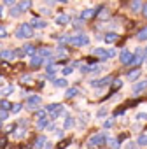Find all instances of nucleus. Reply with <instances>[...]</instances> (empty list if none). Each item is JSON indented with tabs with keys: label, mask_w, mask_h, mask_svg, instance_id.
<instances>
[{
	"label": "nucleus",
	"mask_w": 147,
	"mask_h": 149,
	"mask_svg": "<svg viewBox=\"0 0 147 149\" xmlns=\"http://www.w3.org/2000/svg\"><path fill=\"white\" fill-rule=\"evenodd\" d=\"M0 58H2V60H7V61L14 60V58H16L14 49H2V51H0Z\"/></svg>",
	"instance_id": "nucleus-20"
},
{
	"label": "nucleus",
	"mask_w": 147,
	"mask_h": 149,
	"mask_svg": "<svg viewBox=\"0 0 147 149\" xmlns=\"http://www.w3.org/2000/svg\"><path fill=\"white\" fill-rule=\"evenodd\" d=\"M74 126H76V118H74V116H65V123H63V130L67 132V130H70V128H74Z\"/></svg>",
	"instance_id": "nucleus-22"
},
{
	"label": "nucleus",
	"mask_w": 147,
	"mask_h": 149,
	"mask_svg": "<svg viewBox=\"0 0 147 149\" xmlns=\"http://www.w3.org/2000/svg\"><path fill=\"white\" fill-rule=\"evenodd\" d=\"M6 142H7V139L4 137V139H0V147H4L6 146Z\"/></svg>",
	"instance_id": "nucleus-55"
},
{
	"label": "nucleus",
	"mask_w": 147,
	"mask_h": 149,
	"mask_svg": "<svg viewBox=\"0 0 147 149\" xmlns=\"http://www.w3.org/2000/svg\"><path fill=\"white\" fill-rule=\"evenodd\" d=\"M7 118H9V111H6V109L0 107V121H6Z\"/></svg>",
	"instance_id": "nucleus-40"
},
{
	"label": "nucleus",
	"mask_w": 147,
	"mask_h": 149,
	"mask_svg": "<svg viewBox=\"0 0 147 149\" xmlns=\"http://www.w3.org/2000/svg\"><path fill=\"white\" fill-rule=\"evenodd\" d=\"M0 107H2V109H6V111H9V112H11V107H12V104H11L9 100H0Z\"/></svg>",
	"instance_id": "nucleus-37"
},
{
	"label": "nucleus",
	"mask_w": 147,
	"mask_h": 149,
	"mask_svg": "<svg viewBox=\"0 0 147 149\" xmlns=\"http://www.w3.org/2000/svg\"><path fill=\"white\" fill-rule=\"evenodd\" d=\"M145 90H147V79H145V81H137V83H133L131 95H133V97H140Z\"/></svg>",
	"instance_id": "nucleus-10"
},
{
	"label": "nucleus",
	"mask_w": 147,
	"mask_h": 149,
	"mask_svg": "<svg viewBox=\"0 0 147 149\" xmlns=\"http://www.w3.org/2000/svg\"><path fill=\"white\" fill-rule=\"evenodd\" d=\"M0 128H2V121H0Z\"/></svg>",
	"instance_id": "nucleus-58"
},
{
	"label": "nucleus",
	"mask_w": 147,
	"mask_h": 149,
	"mask_svg": "<svg viewBox=\"0 0 147 149\" xmlns=\"http://www.w3.org/2000/svg\"><path fill=\"white\" fill-rule=\"evenodd\" d=\"M23 109V105L21 104H12V107H11V112H14V114H18L19 111Z\"/></svg>",
	"instance_id": "nucleus-43"
},
{
	"label": "nucleus",
	"mask_w": 147,
	"mask_h": 149,
	"mask_svg": "<svg viewBox=\"0 0 147 149\" xmlns=\"http://www.w3.org/2000/svg\"><path fill=\"white\" fill-rule=\"evenodd\" d=\"M53 84H54V88H67V86H68V81H67L65 77H56V79L53 81Z\"/></svg>",
	"instance_id": "nucleus-28"
},
{
	"label": "nucleus",
	"mask_w": 147,
	"mask_h": 149,
	"mask_svg": "<svg viewBox=\"0 0 147 149\" xmlns=\"http://www.w3.org/2000/svg\"><path fill=\"white\" fill-rule=\"evenodd\" d=\"M14 37L19 39V40H26V39H32L33 37V26L30 23H21L18 25L16 32H14Z\"/></svg>",
	"instance_id": "nucleus-2"
},
{
	"label": "nucleus",
	"mask_w": 147,
	"mask_h": 149,
	"mask_svg": "<svg viewBox=\"0 0 147 149\" xmlns=\"http://www.w3.org/2000/svg\"><path fill=\"white\" fill-rule=\"evenodd\" d=\"M107 56H109V60H110V58H116V56H117V51L110 47V49H107Z\"/></svg>",
	"instance_id": "nucleus-47"
},
{
	"label": "nucleus",
	"mask_w": 147,
	"mask_h": 149,
	"mask_svg": "<svg viewBox=\"0 0 147 149\" xmlns=\"http://www.w3.org/2000/svg\"><path fill=\"white\" fill-rule=\"evenodd\" d=\"M79 18H81L84 23L95 21V18H96V7H86V9H83V11L79 13Z\"/></svg>",
	"instance_id": "nucleus-7"
},
{
	"label": "nucleus",
	"mask_w": 147,
	"mask_h": 149,
	"mask_svg": "<svg viewBox=\"0 0 147 149\" xmlns=\"http://www.w3.org/2000/svg\"><path fill=\"white\" fill-rule=\"evenodd\" d=\"M112 79H114V76H103V77H100V79H89V86L95 88V90H100V88L109 86V84L112 83Z\"/></svg>",
	"instance_id": "nucleus-6"
},
{
	"label": "nucleus",
	"mask_w": 147,
	"mask_h": 149,
	"mask_svg": "<svg viewBox=\"0 0 147 149\" xmlns=\"http://www.w3.org/2000/svg\"><path fill=\"white\" fill-rule=\"evenodd\" d=\"M16 2H18V0H2V4H4V6H9V7L14 6Z\"/></svg>",
	"instance_id": "nucleus-48"
},
{
	"label": "nucleus",
	"mask_w": 147,
	"mask_h": 149,
	"mask_svg": "<svg viewBox=\"0 0 147 149\" xmlns=\"http://www.w3.org/2000/svg\"><path fill=\"white\" fill-rule=\"evenodd\" d=\"M144 61H145V58H144V49H142V47H137V49L133 51V56H131L128 67H131V68H133V67H140Z\"/></svg>",
	"instance_id": "nucleus-5"
},
{
	"label": "nucleus",
	"mask_w": 147,
	"mask_h": 149,
	"mask_svg": "<svg viewBox=\"0 0 147 149\" xmlns=\"http://www.w3.org/2000/svg\"><path fill=\"white\" fill-rule=\"evenodd\" d=\"M21 14H23V11H21L18 6H11V9H9V16H11V18L16 19V18H19Z\"/></svg>",
	"instance_id": "nucleus-26"
},
{
	"label": "nucleus",
	"mask_w": 147,
	"mask_h": 149,
	"mask_svg": "<svg viewBox=\"0 0 147 149\" xmlns=\"http://www.w3.org/2000/svg\"><path fill=\"white\" fill-rule=\"evenodd\" d=\"M142 49H144V58L147 60V46H145V47H142Z\"/></svg>",
	"instance_id": "nucleus-56"
},
{
	"label": "nucleus",
	"mask_w": 147,
	"mask_h": 149,
	"mask_svg": "<svg viewBox=\"0 0 147 149\" xmlns=\"http://www.w3.org/2000/svg\"><path fill=\"white\" fill-rule=\"evenodd\" d=\"M33 112H35V119H40V118H46V114H47V112H46V109H35Z\"/></svg>",
	"instance_id": "nucleus-36"
},
{
	"label": "nucleus",
	"mask_w": 147,
	"mask_h": 149,
	"mask_svg": "<svg viewBox=\"0 0 147 149\" xmlns=\"http://www.w3.org/2000/svg\"><path fill=\"white\" fill-rule=\"evenodd\" d=\"M54 2H58V4H67L68 0H54Z\"/></svg>",
	"instance_id": "nucleus-57"
},
{
	"label": "nucleus",
	"mask_w": 147,
	"mask_h": 149,
	"mask_svg": "<svg viewBox=\"0 0 147 149\" xmlns=\"http://www.w3.org/2000/svg\"><path fill=\"white\" fill-rule=\"evenodd\" d=\"M19 81H21L23 84H26V83H30V81H32V76H28V74H23V76L19 77Z\"/></svg>",
	"instance_id": "nucleus-45"
},
{
	"label": "nucleus",
	"mask_w": 147,
	"mask_h": 149,
	"mask_svg": "<svg viewBox=\"0 0 147 149\" xmlns=\"http://www.w3.org/2000/svg\"><path fill=\"white\" fill-rule=\"evenodd\" d=\"M91 56L100 58V63H105V61L109 60V56H107V49H105V47H95V49H91Z\"/></svg>",
	"instance_id": "nucleus-13"
},
{
	"label": "nucleus",
	"mask_w": 147,
	"mask_h": 149,
	"mask_svg": "<svg viewBox=\"0 0 147 149\" xmlns=\"http://www.w3.org/2000/svg\"><path fill=\"white\" fill-rule=\"evenodd\" d=\"M40 104H42V97H40V95H30V97L26 98V102H25L26 109H30V111L39 109V105H40Z\"/></svg>",
	"instance_id": "nucleus-8"
},
{
	"label": "nucleus",
	"mask_w": 147,
	"mask_h": 149,
	"mask_svg": "<svg viewBox=\"0 0 147 149\" xmlns=\"http://www.w3.org/2000/svg\"><path fill=\"white\" fill-rule=\"evenodd\" d=\"M81 91H79V88L77 86H72V88H67V91H65V98L67 100H70V98H74V97H77Z\"/></svg>",
	"instance_id": "nucleus-23"
},
{
	"label": "nucleus",
	"mask_w": 147,
	"mask_h": 149,
	"mask_svg": "<svg viewBox=\"0 0 147 149\" xmlns=\"http://www.w3.org/2000/svg\"><path fill=\"white\" fill-rule=\"evenodd\" d=\"M40 14H42V16H47V14H51V9H47V7H42Z\"/></svg>",
	"instance_id": "nucleus-51"
},
{
	"label": "nucleus",
	"mask_w": 147,
	"mask_h": 149,
	"mask_svg": "<svg viewBox=\"0 0 147 149\" xmlns=\"http://www.w3.org/2000/svg\"><path fill=\"white\" fill-rule=\"evenodd\" d=\"M60 107H61V104H49V105H46V112H47V114H51V112L58 111Z\"/></svg>",
	"instance_id": "nucleus-33"
},
{
	"label": "nucleus",
	"mask_w": 147,
	"mask_h": 149,
	"mask_svg": "<svg viewBox=\"0 0 147 149\" xmlns=\"http://www.w3.org/2000/svg\"><path fill=\"white\" fill-rule=\"evenodd\" d=\"M91 42L89 35L84 33V32H76V33H70V39H68V46L72 47H84Z\"/></svg>",
	"instance_id": "nucleus-1"
},
{
	"label": "nucleus",
	"mask_w": 147,
	"mask_h": 149,
	"mask_svg": "<svg viewBox=\"0 0 147 149\" xmlns=\"http://www.w3.org/2000/svg\"><path fill=\"white\" fill-rule=\"evenodd\" d=\"M102 40H103L105 44H116V42L119 40V33H117L116 30H105L103 35H102Z\"/></svg>",
	"instance_id": "nucleus-9"
},
{
	"label": "nucleus",
	"mask_w": 147,
	"mask_h": 149,
	"mask_svg": "<svg viewBox=\"0 0 147 149\" xmlns=\"http://www.w3.org/2000/svg\"><path fill=\"white\" fill-rule=\"evenodd\" d=\"M23 51H25V54L33 56V54L37 53V47H35L33 44H30V42H28V44H25V46H23Z\"/></svg>",
	"instance_id": "nucleus-27"
},
{
	"label": "nucleus",
	"mask_w": 147,
	"mask_h": 149,
	"mask_svg": "<svg viewBox=\"0 0 147 149\" xmlns=\"http://www.w3.org/2000/svg\"><path fill=\"white\" fill-rule=\"evenodd\" d=\"M110 84H112V90H114V91H117V90H121V88H123V81H121L119 77H114Z\"/></svg>",
	"instance_id": "nucleus-31"
},
{
	"label": "nucleus",
	"mask_w": 147,
	"mask_h": 149,
	"mask_svg": "<svg viewBox=\"0 0 147 149\" xmlns=\"http://www.w3.org/2000/svg\"><path fill=\"white\" fill-rule=\"evenodd\" d=\"M46 142H47V137H46V135H39V137L33 140V146H32V147H33V149H42Z\"/></svg>",
	"instance_id": "nucleus-21"
},
{
	"label": "nucleus",
	"mask_w": 147,
	"mask_h": 149,
	"mask_svg": "<svg viewBox=\"0 0 147 149\" xmlns=\"http://www.w3.org/2000/svg\"><path fill=\"white\" fill-rule=\"evenodd\" d=\"M25 133H26V130H25V128H18V126H16V128H14L12 137H14V139H23V137H25Z\"/></svg>",
	"instance_id": "nucleus-32"
},
{
	"label": "nucleus",
	"mask_w": 147,
	"mask_h": 149,
	"mask_svg": "<svg viewBox=\"0 0 147 149\" xmlns=\"http://www.w3.org/2000/svg\"><path fill=\"white\" fill-rule=\"evenodd\" d=\"M137 147H138V146H137V142H128L124 149H137Z\"/></svg>",
	"instance_id": "nucleus-50"
},
{
	"label": "nucleus",
	"mask_w": 147,
	"mask_h": 149,
	"mask_svg": "<svg viewBox=\"0 0 147 149\" xmlns=\"http://www.w3.org/2000/svg\"><path fill=\"white\" fill-rule=\"evenodd\" d=\"M44 61H46V60H44V58H42L39 53H35V54L32 56V60H30V67L37 70V68H40V67L44 65Z\"/></svg>",
	"instance_id": "nucleus-16"
},
{
	"label": "nucleus",
	"mask_w": 147,
	"mask_h": 149,
	"mask_svg": "<svg viewBox=\"0 0 147 149\" xmlns=\"http://www.w3.org/2000/svg\"><path fill=\"white\" fill-rule=\"evenodd\" d=\"M140 76H142V68H140V67H133V68L126 74V79H128L130 83H137V81L140 79Z\"/></svg>",
	"instance_id": "nucleus-12"
},
{
	"label": "nucleus",
	"mask_w": 147,
	"mask_h": 149,
	"mask_svg": "<svg viewBox=\"0 0 147 149\" xmlns=\"http://www.w3.org/2000/svg\"><path fill=\"white\" fill-rule=\"evenodd\" d=\"M140 16L147 21V0H145V4H144V7H142V13H140Z\"/></svg>",
	"instance_id": "nucleus-46"
},
{
	"label": "nucleus",
	"mask_w": 147,
	"mask_h": 149,
	"mask_svg": "<svg viewBox=\"0 0 147 149\" xmlns=\"http://www.w3.org/2000/svg\"><path fill=\"white\" fill-rule=\"evenodd\" d=\"M105 144H107L109 149H119V147H121V142L117 140V137H107Z\"/></svg>",
	"instance_id": "nucleus-19"
},
{
	"label": "nucleus",
	"mask_w": 147,
	"mask_h": 149,
	"mask_svg": "<svg viewBox=\"0 0 147 149\" xmlns=\"http://www.w3.org/2000/svg\"><path fill=\"white\" fill-rule=\"evenodd\" d=\"M135 119H137V121H147V112H138V114L135 116Z\"/></svg>",
	"instance_id": "nucleus-44"
},
{
	"label": "nucleus",
	"mask_w": 147,
	"mask_h": 149,
	"mask_svg": "<svg viewBox=\"0 0 147 149\" xmlns=\"http://www.w3.org/2000/svg\"><path fill=\"white\" fill-rule=\"evenodd\" d=\"M54 130H56V125L54 123H49L47 125V132H54Z\"/></svg>",
	"instance_id": "nucleus-52"
},
{
	"label": "nucleus",
	"mask_w": 147,
	"mask_h": 149,
	"mask_svg": "<svg viewBox=\"0 0 147 149\" xmlns=\"http://www.w3.org/2000/svg\"><path fill=\"white\" fill-rule=\"evenodd\" d=\"M49 118L46 116V118H40V119H37V123H35V128L37 130H44V128H47V125H49Z\"/></svg>",
	"instance_id": "nucleus-25"
},
{
	"label": "nucleus",
	"mask_w": 147,
	"mask_h": 149,
	"mask_svg": "<svg viewBox=\"0 0 147 149\" xmlns=\"http://www.w3.org/2000/svg\"><path fill=\"white\" fill-rule=\"evenodd\" d=\"M107 137H109V135H107L105 132L95 133V135H91V137L88 139V142H86V147H88V149H96V147H100V146H103V144H105Z\"/></svg>",
	"instance_id": "nucleus-3"
},
{
	"label": "nucleus",
	"mask_w": 147,
	"mask_h": 149,
	"mask_svg": "<svg viewBox=\"0 0 147 149\" xmlns=\"http://www.w3.org/2000/svg\"><path fill=\"white\" fill-rule=\"evenodd\" d=\"M4 7H6L4 4H0V19H2V16H4Z\"/></svg>",
	"instance_id": "nucleus-54"
},
{
	"label": "nucleus",
	"mask_w": 147,
	"mask_h": 149,
	"mask_svg": "<svg viewBox=\"0 0 147 149\" xmlns=\"http://www.w3.org/2000/svg\"><path fill=\"white\" fill-rule=\"evenodd\" d=\"M70 21H72V18H70L67 13H60V14L56 16V19H54V23H56L58 26H67V25H70Z\"/></svg>",
	"instance_id": "nucleus-15"
},
{
	"label": "nucleus",
	"mask_w": 147,
	"mask_h": 149,
	"mask_svg": "<svg viewBox=\"0 0 147 149\" xmlns=\"http://www.w3.org/2000/svg\"><path fill=\"white\" fill-rule=\"evenodd\" d=\"M12 91H14V86L9 84V86H6V88L2 90V95H4V97H9V95H12Z\"/></svg>",
	"instance_id": "nucleus-35"
},
{
	"label": "nucleus",
	"mask_w": 147,
	"mask_h": 149,
	"mask_svg": "<svg viewBox=\"0 0 147 149\" xmlns=\"http://www.w3.org/2000/svg\"><path fill=\"white\" fill-rule=\"evenodd\" d=\"M112 126H114V118H109V119L103 121V128H105V130H109V128H112Z\"/></svg>",
	"instance_id": "nucleus-39"
},
{
	"label": "nucleus",
	"mask_w": 147,
	"mask_h": 149,
	"mask_svg": "<svg viewBox=\"0 0 147 149\" xmlns=\"http://www.w3.org/2000/svg\"><path fill=\"white\" fill-rule=\"evenodd\" d=\"M144 4H145V0H128V4H126L124 7L128 9V13H130V14H133V16H138V14L142 13V7H144Z\"/></svg>",
	"instance_id": "nucleus-4"
},
{
	"label": "nucleus",
	"mask_w": 147,
	"mask_h": 149,
	"mask_svg": "<svg viewBox=\"0 0 147 149\" xmlns=\"http://www.w3.org/2000/svg\"><path fill=\"white\" fill-rule=\"evenodd\" d=\"M37 53H39L44 60L53 58V54H54V51H53V49H49V47H39V49H37Z\"/></svg>",
	"instance_id": "nucleus-24"
},
{
	"label": "nucleus",
	"mask_w": 147,
	"mask_h": 149,
	"mask_svg": "<svg viewBox=\"0 0 147 149\" xmlns=\"http://www.w3.org/2000/svg\"><path fill=\"white\" fill-rule=\"evenodd\" d=\"M72 72H74V67H63L61 68V76H70Z\"/></svg>",
	"instance_id": "nucleus-41"
},
{
	"label": "nucleus",
	"mask_w": 147,
	"mask_h": 149,
	"mask_svg": "<svg viewBox=\"0 0 147 149\" xmlns=\"http://www.w3.org/2000/svg\"><path fill=\"white\" fill-rule=\"evenodd\" d=\"M131 56H133V51H130V49L123 47V49H121V53H119V63H121L123 67H128V63H130Z\"/></svg>",
	"instance_id": "nucleus-11"
},
{
	"label": "nucleus",
	"mask_w": 147,
	"mask_h": 149,
	"mask_svg": "<svg viewBox=\"0 0 147 149\" xmlns=\"http://www.w3.org/2000/svg\"><path fill=\"white\" fill-rule=\"evenodd\" d=\"M9 37V30H7V26L6 25H0V39H7Z\"/></svg>",
	"instance_id": "nucleus-34"
},
{
	"label": "nucleus",
	"mask_w": 147,
	"mask_h": 149,
	"mask_svg": "<svg viewBox=\"0 0 147 149\" xmlns=\"http://www.w3.org/2000/svg\"><path fill=\"white\" fill-rule=\"evenodd\" d=\"M54 39H58V44H63V46H67V44H68V39H70V33H61V35L54 37Z\"/></svg>",
	"instance_id": "nucleus-30"
},
{
	"label": "nucleus",
	"mask_w": 147,
	"mask_h": 149,
	"mask_svg": "<svg viewBox=\"0 0 147 149\" xmlns=\"http://www.w3.org/2000/svg\"><path fill=\"white\" fill-rule=\"evenodd\" d=\"M135 39H137L138 42H147V25H144V26H140V28L137 30Z\"/></svg>",
	"instance_id": "nucleus-17"
},
{
	"label": "nucleus",
	"mask_w": 147,
	"mask_h": 149,
	"mask_svg": "<svg viewBox=\"0 0 147 149\" xmlns=\"http://www.w3.org/2000/svg\"><path fill=\"white\" fill-rule=\"evenodd\" d=\"M42 149H54V146H53V144H51V142H46V144H44V147H42Z\"/></svg>",
	"instance_id": "nucleus-53"
},
{
	"label": "nucleus",
	"mask_w": 147,
	"mask_h": 149,
	"mask_svg": "<svg viewBox=\"0 0 147 149\" xmlns=\"http://www.w3.org/2000/svg\"><path fill=\"white\" fill-rule=\"evenodd\" d=\"M137 146H138V147H147V133L138 135V139H137Z\"/></svg>",
	"instance_id": "nucleus-29"
},
{
	"label": "nucleus",
	"mask_w": 147,
	"mask_h": 149,
	"mask_svg": "<svg viewBox=\"0 0 147 149\" xmlns=\"http://www.w3.org/2000/svg\"><path fill=\"white\" fill-rule=\"evenodd\" d=\"M56 137H58V139H63V137H65V130H63V128L56 130Z\"/></svg>",
	"instance_id": "nucleus-49"
},
{
	"label": "nucleus",
	"mask_w": 147,
	"mask_h": 149,
	"mask_svg": "<svg viewBox=\"0 0 147 149\" xmlns=\"http://www.w3.org/2000/svg\"><path fill=\"white\" fill-rule=\"evenodd\" d=\"M30 25L33 26V30H44L47 26V21L44 18H40V16H33V19L30 21Z\"/></svg>",
	"instance_id": "nucleus-14"
},
{
	"label": "nucleus",
	"mask_w": 147,
	"mask_h": 149,
	"mask_svg": "<svg viewBox=\"0 0 147 149\" xmlns=\"http://www.w3.org/2000/svg\"><path fill=\"white\" fill-rule=\"evenodd\" d=\"M107 114H109V109L107 107H100L98 112H96V118H105Z\"/></svg>",
	"instance_id": "nucleus-38"
},
{
	"label": "nucleus",
	"mask_w": 147,
	"mask_h": 149,
	"mask_svg": "<svg viewBox=\"0 0 147 149\" xmlns=\"http://www.w3.org/2000/svg\"><path fill=\"white\" fill-rule=\"evenodd\" d=\"M14 54H16V58H25V56H26V54H25V51H23V47L14 49Z\"/></svg>",
	"instance_id": "nucleus-42"
},
{
	"label": "nucleus",
	"mask_w": 147,
	"mask_h": 149,
	"mask_svg": "<svg viewBox=\"0 0 147 149\" xmlns=\"http://www.w3.org/2000/svg\"><path fill=\"white\" fill-rule=\"evenodd\" d=\"M32 6H33V0H18V7H19L23 13H30Z\"/></svg>",
	"instance_id": "nucleus-18"
}]
</instances>
